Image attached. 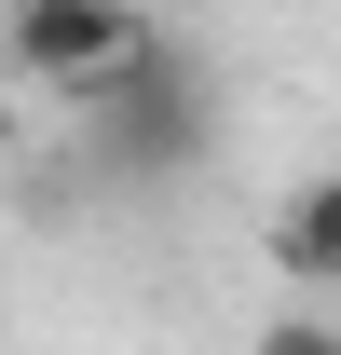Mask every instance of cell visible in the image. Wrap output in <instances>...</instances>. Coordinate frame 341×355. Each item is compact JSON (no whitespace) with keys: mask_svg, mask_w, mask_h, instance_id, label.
Segmentation results:
<instances>
[{"mask_svg":"<svg viewBox=\"0 0 341 355\" xmlns=\"http://www.w3.org/2000/svg\"><path fill=\"white\" fill-rule=\"evenodd\" d=\"M82 123L110 137V150H123L137 178H164V164H191V150H205V69H191L177 42H150V55L123 69V83H110V96L82 110Z\"/></svg>","mask_w":341,"mask_h":355,"instance_id":"2","label":"cell"},{"mask_svg":"<svg viewBox=\"0 0 341 355\" xmlns=\"http://www.w3.org/2000/svg\"><path fill=\"white\" fill-rule=\"evenodd\" d=\"M0 150H14V110H0Z\"/></svg>","mask_w":341,"mask_h":355,"instance_id":"5","label":"cell"},{"mask_svg":"<svg viewBox=\"0 0 341 355\" xmlns=\"http://www.w3.org/2000/svg\"><path fill=\"white\" fill-rule=\"evenodd\" d=\"M246 355H341V314H314V301H287L273 328H259Z\"/></svg>","mask_w":341,"mask_h":355,"instance_id":"4","label":"cell"},{"mask_svg":"<svg viewBox=\"0 0 341 355\" xmlns=\"http://www.w3.org/2000/svg\"><path fill=\"white\" fill-rule=\"evenodd\" d=\"M259 260H273V287H287V301H328V287H341V164L300 178V191H273Z\"/></svg>","mask_w":341,"mask_h":355,"instance_id":"3","label":"cell"},{"mask_svg":"<svg viewBox=\"0 0 341 355\" xmlns=\"http://www.w3.org/2000/svg\"><path fill=\"white\" fill-rule=\"evenodd\" d=\"M150 42H164V28H150V0H14V28H0L14 83L55 96V110H96Z\"/></svg>","mask_w":341,"mask_h":355,"instance_id":"1","label":"cell"}]
</instances>
